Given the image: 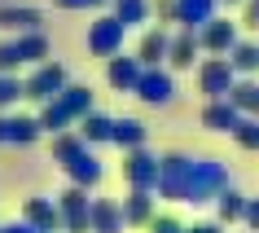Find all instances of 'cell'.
<instances>
[{"mask_svg":"<svg viewBox=\"0 0 259 233\" xmlns=\"http://www.w3.org/2000/svg\"><path fill=\"white\" fill-rule=\"evenodd\" d=\"M224 189H229V172H224V163H215V159H193L189 198H185V203H211V198H220Z\"/></svg>","mask_w":259,"mask_h":233,"instance_id":"6da1fadb","label":"cell"},{"mask_svg":"<svg viewBox=\"0 0 259 233\" xmlns=\"http://www.w3.org/2000/svg\"><path fill=\"white\" fill-rule=\"evenodd\" d=\"M189 176H193V159L167 154L163 159V176H158V193L171 198V203H185V198H189Z\"/></svg>","mask_w":259,"mask_h":233,"instance_id":"7a4b0ae2","label":"cell"},{"mask_svg":"<svg viewBox=\"0 0 259 233\" xmlns=\"http://www.w3.org/2000/svg\"><path fill=\"white\" fill-rule=\"evenodd\" d=\"M127 180H132V189H141V193H150V189H158V176H163V159H150L145 150H132L127 154Z\"/></svg>","mask_w":259,"mask_h":233,"instance_id":"3957f363","label":"cell"},{"mask_svg":"<svg viewBox=\"0 0 259 233\" xmlns=\"http://www.w3.org/2000/svg\"><path fill=\"white\" fill-rule=\"evenodd\" d=\"M62 216H66V229L70 233L93 229V203H88V193H83V189H70L66 198H62Z\"/></svg>","mask_w":259,"mask_h":233,"instance_id":"277c9868","label":"cell"},{"mask_svg":"<svg viewBox=\"0 0 259 233\" xmlns=\"http://www.w3.org/2000/svg\"><path fill=\"white\" fill-rule=\"evenodd\" d=\"M79 110H88V88H70L57 106H49V114H44V128L49 132H57V128L66 124L70 114H79Z\"/></svg>","mask_w":259,"mask_h":233,"instance_id":"5b68a950","label":"cell"},{"mask_svg":"<svg viewBox=\"0 0 259 233\" xmlns=\"http://www.w3.org/2000/svg\"><path fill=\"white\" fill-rule=\"evenodd\" d=\"M202 124L211 128V132H237L242 114H237V106H233V101H211V106L202 110Z\"/></svg>","mask_w":259,"mask_h":233,"instance_id":"8992f818","label":"cell"},{"mask_svg":"<svg viewBox=\"0 0 259 233\" xmlns=\"http://www.w3.org/2000/svg\"><path fill=\"white\" fill-rule=\"evenodd\" d=\"M127 220H123V207L110 203V198H101V203H93V233H119Z\"/></svg>","mask_w":259,"mask_h":233,"instance_id":"52a82bcc","label":"cell"},{"mask_svg":"<svg viewBox=\"0 0 259 233\" xmlns=\"http://www.w3.org/2000/svg\"><path fill=\"white\" fill-rule=\"evenodd\" d=\"M66 172H70V180H75V189H83V185H97V180H101V163H97L88 150L75 154V159L66 163Z\"/></svg>","mask_w":259,"mask_h":233,"instance_id":"ba28073f","label":"cell"},{"mask_svg":"<svg viewBox=\"0 0 259 233\" xmlns=\"http://www.w3.org/2000/svg\"><path fill=\"white\" fill-rule=\"evenodd\" d=\"M202 93H211V97L233 93V70H229V62H206V66H202Z\"/></svg>","mask_w":259,"mask_h":233,"instance_id":"9c48e42d","label":"cell"},{"mask_svg":"<svg viewBox=\"0 0 259 233\" xmlns=\"http://www.w3.org/2000/svg\"><path fill=\"white\" fill-rule=\"evenodd\" d=\"M141 97H145V101H150V106H167V101H171V80H167V75H141Z\"/></svg>","mask_w":259,"mask_h":233,"instance_id":"30bf717a","label":"cell"},{"mask_svg":"<svg viewBox=\"0 0 259 233\" xmlns=\"http://www.w3.org/2000/svg\"><path fill=\"white\" fill-rule=\"evenodd\" d=\"M27 220H31V229L49 233L62 216H57V207H53V203H44V198H31V203H27Z\"/></svg>","mask_w":259,"mask_h":233,"instance_id":"8fae6325","label":"cell"},{"mask_svg":"<svg viewBox=\"0 0 259 233\" xmlns=\"http://www.w3.org/2000/svg\"><path fill=\"white\" fill-rule=\"evenodd\" d=\"M114 141H119V145H127V150H141L145 128H141L137 119H119V124H114Z\"/></svg>","mask_w":259,"mask_h":233,"instance_id":"7c38bea8","label":"cell"},{"mask_svg":"<svg viewBox=\"0 0 259 233\" xmlns=\"http://www.w3.org/2000/svg\"><path fill=\"white\" fill-rule=\"evenodd\" d=\"M57 88H62V66H49L31 80V97H53Z\"/></svg>","mask_w":259,"mask_h":233,"instance_id":"4fadbf2b","label":"cell"},{"mask_svg":"<svg viewBox=\"0 0 259 233\" xmlns=\"http://www.w3.org/2000/svg\"><path fill=\"white\" fill-rule=\"evenodd\" d=\"M123 220H127V224H145V220H150V193L132 189V198L123 207Z\"/></svg>","mask_w":259,"mask_h":233,"instance_id":"5bb4252c","label":"cell"},{"mask_svg":"<svg viewBox=\"0 0 259 233\" xmlns=\"http://www.w3.org/2000/svg\"><path fill=\"white\" fill-rule=\"evenodd\" d=\"M215 203H220V220H242L246 216V198L237 189H224Z\"/></svg>","mask_w":259,"mask_h":233,"instance_id":"9a60e30c","label":"cell"},{"mask_svg":"<svg viewBox=\"0 0 259 233\" xmlns=\"http://www.w3.org/2000/svg\"><path fill=\"white\" fill-rule=\"evenodd\" d=\"M119 35H123V22H101L97 35H93V49L97 53H110V49L119 44Z\"/></svg>","mask_w":259,"mask_h":233,"instance_id":"2e32d148","label":"cell"},{"mask_svg":"<svg viewBox=\"0 0 259 233\" xmlns=\"http://www.w3.org/2000/svg\"><path fill=\"white\" fill-rule=\"evenodd\" d=\"M233 106L246 110V114H259V84H242V88H233Z\"/></svg>","mask_w":259,"mask_h":233,"instance_id":"e0dca14e","label":"cell"},{"mask_svg":"<svg viewBox=\"0 0 259 233\" xmlns=\"http://www.w3.org/2000/svg\"><path fill=\"white\" fill-rule=\"evenodd\" d=\"M83 137L88 141H114V124L101 119V114H93V119H83Z\"/></svg>","mask_w":259,"mask_h":233,"instance_id":"ac0fdd59","label":"cell"},{"mask_svg":"<svg viewBox=\"0 0 259 233\" xmlns=\"http://www.w3.org/2000/svg\"><path fill=\"white\" fill-rule=\"evenodd\" d=\"M233 137H237V145H242V150H259V119H242Z\"/></svg>","mask_w":259,"mask_h":233,"instance_id":"d6986e66","label":"cell"},{"mask_svg":"<svg viewBox=\"0 0 259 233\" xmlns=\"http://www.w3.org/2000/svg\"><path fill=\"white\" fill-rule=\"evenodd\" d=\"M110 84L132 88V84H141V75H137V66H132V62H114V66H110Z\"/></svg>","mask_w":259,"mask_h":233,"instance_id":"ffe728a7","label":"cell"},{"mask_svg":"<svg viewBox=\"0 0 259 233\" xmlns=\"http://www.w3.org/2000/svg\"><path fill=\"white\" fill-rule=\"evenodd\" d=\"M233 66H237V70H255L259 66V49H255V44H242L237 57H233Z\"/></svg>","mask_w":259,"mask_h":233,"instance_id":"44dd1931","label":"cell"},{"mask_svg":"<svg viewBox=\"0 0 259 233\" xmlns=\"http://www.w3.org/2000/svg\"><path fill=\"white\" fill-rule=\"evenodd\" d=\"M206 44H211V49H224V44H233V27H229V22H215V27L206 31Z\"/></svg>","mask_w":259,"mask_h":233,"instance_id":"7402d4cb","label":"cell"},{"mask_svg":"<svg viewBox=\"0 0 259 233\" xmlns=\"http://www.w3.org/2000/svg\"><path fill=\"white\" fill-rule=\"evenodd\" d=\"M158 53H163V35H150L145 49H141V57H145V62H158Z\"/></svg>","mask_w":259,"mask_h":233,"instance_id":"603a6c76","label":"cell"},{"mask_svg":"<svg viewBox=\"0 0 259 233\" xmlns=\"http://www.w3.org/2000/svg\"><path fill=\"white\" fill-rule=\"evenodd\" d=\"M193 62V40H180L176 44V66H189Z\"/></svg>","mask_w":259,"mask_h":233,"instance_id":"cb8c5ba5","label":"cell"},{"mask_svg":"<svg viewBox=\"0 0 259 233\" xmlns=\"http://www.w3.org/2000/svg\"><path fill=\"white\" fill-rule=\"evenodd\" d=\"M246 224H250V233H259V198H250V203H246Z\"/></svg>","mask_w":259,"mask_h":233,"instance_id":"d4e9b609","label":"cell"},{"mask_svg":"<svg viewBox=\"0 0 259 233\" xmlns=\"http://www.w3.org/2000/svg\"><path fill=\"white\" fill-rule=\"evenodd\" d=\"M206 9H211V0H185V14L189 18H206Z\"/></svg>","mask_w":259,"mask_h":233,"instance_id":"484cf974","label":"cell"},{"mask_svg":"<svg viewBox=\"0 0 259 233\" xmlns=\"http://www.w3.org/2000/svg\"><path fill=\"white\" fill-rule=\"evenodd\" d=\"M154 233H185V229H180V224H176V220H154Z\"/></svg>","mask_w":259,"mask_h":233,"instance_id":"4316f807","label":"cell"},{"mask_svg":"<svg viewBox=\"0 0 259 233\" xmlns=\"http://www.w3.org/2000/svg\"><path fill=\"white\" fill-rule=\"evenodd\" d=\"M14 97H18V84L0 80V106H5V101H14Z\"/></svg>","mask_w":259,"mask_h":233,"instance_id":"83f0119b","label":"cell"},{"mask_svg":"<svg viewBox=\"0 0 259 233\" xmlns=\"http://www.w3.org/2000/svg\"><path fill=\"white\" fill-rule=\"evenodd\" d=\"M0 233H40V229H31V224H22V229H18V224H9V229H0Z\"/></svg>","mask_w":259,"mask_h":233,"instance_id":"f1b7e54d","label":"cell"},{"mask_svg":"<svg viewBox=\"0 0 259 233\" xmlns=\"http://www.w3.org/2000/svg\"><path fill=\"white\" fill-rule=\"evenodd\" d=\"M189 233H220V224H198V229H189Z\"/></svg>","mask_w":259,"mask_h":233,"instance_id":"f546056e","label":"cell"}]
</instances>
